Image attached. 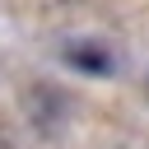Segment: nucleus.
Listing matches in <instances>:
<instances>
[{"label": "nucleus", "instance_id": "1", "mask_svg": "<svg viewBox=\"0 0 149 149\" xmlns=\"http://www.w3.org/2000/svg\"><path fill=\"white\" fill-rule=\"evenodd\" d=\"M65 61H70L74 70H88V74H107V70H112V56H107L98 42H74V47L65 51Z\"/></svg>", "mask_w": 149, "mask_h": 149}]
</instances>
